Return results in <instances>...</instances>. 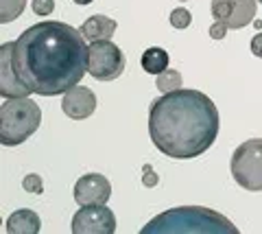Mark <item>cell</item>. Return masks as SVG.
Segmentation results:
<instances>
[{"label": "cell", "mask_w": 262, "mask_h": 234, "mask_svg": "<svg viewBox=\"0 0 262 234\" xmlns=\"http://www.w3.org/2000/svg\"><path fill=\"white\" fill-rule=\"evenodd\" d=\"M116 217L107 208L101 206H81V210L72 217V234H114Z\"/></svg>", "instance_id": "7"}, {"label": "cell", "mask_w": 262, "mask_h": 234, "mask_svg": "<svg viewBox=\"0 0 262 234\" xmlns=\"http://www.w3.org/2000/svg\"><path fill=\"white\" fill-rule=\"evenodd\" d=\"M31 92L33 90L22 81L13 66V42L3 44L0 46V94L5 99H20Z\"/></svg>", "instance_id": "9"}, {"label": "cell", "mask_w": 262, "mask_h": 234, "mask_svg": "<svg viewBox=\"0 0 262 234\" xmlns=\"http://www.w3.org/2000/svg\"><path fill=\"white\" fill-rule=\"evenodd\" d=\"M27 0H0V24L15 20L24 11Z\"/></svg>", "instance_id": "16"}, {"label": "cell", "mask_w": 262, "mask_h": 234, "mask_svg": "<svg viewBox=\"0 0 262 234\" xmlns=\"http://www.w3.org/2000/svg\"><path fill=\"white\" fill-rule=\"evenodd\" d=\"M22 188L27 193H33V195H39L44 190V184H42V177L37 173H29L27 177L22 180Z\"/></svg>", "instance_id": "18"}, {"label": "cell", "mask_w": 262, "mask_h": 234, "mask_svg": "<svg viewBox=\"0 0 262 234\" xmlns=\"http://www.w3.org/2000/svg\"><path fill=\"white\" fill-rule=\"evenodd\" d=\"M182 3H186V0H182Z\"/></svg>", "instance_id": "24"}, {"label": "cell", "mask_w": 262, "mask_h": 234, "mask_svg": "<svg viewBox=\"0 0 262 234\" xmlns=\"http://www.w3.org/2000/svg\"><path fill=\"white\" fill-rule=\"evenodd\" d=\"M258 0H212L210 9L214 20L227 24V29H243L256 15Z\"/></svg>", "instance_id": "8"}, {"label": "cell", "mask_w": 262, "mask_h": 234, "mask_svg": "<svg viewBox=\"0 0 262 234\" xmlns=\"http://www.w3.org/2000/svg\"><path fill=\"white\" fill-rule=\"evenodd\" d=\"M140 63H142V68L149 72V75L158 77L168 68V53L164 51V48H160V46H151V48H146L144 51Z\"/></svg>", "instance_id": "14"}, {"label": "cell", "mask_w": 262, "mask_h": 234, "mask_svg": "<svg viewBox=\"0 0 262 234\" xmlns=\"http://www.w3.org/2000/svg\"><path fill=\"white\" fill-rule=\"evenodd\" d=\"M260 3H262V0H260Z\"/></svg>", "instance_id": "25"}, {"label": "cell", "mask_w": 262, "mask_h": 234, "mask_svg": "<svg viewBox=\"0 0 262 234\" xmlns=\"http://www.w3.org/2000/svg\"><path fill=\"white\" fill-rule=\"evenodd\" d=\"M112 197V184L101 173H88L75 184V201L79 206H101Z\"/></svg>", "instance_id": "10"}, {"label": "cell", "mask_w": 262, "mask_h": 234, "mask_svg": "<svg viewBox=\"0 0 262 234\" xmlns=\"http://www.w3.org/2000/svg\"><path fill=\"white\" fill-rule=\"evenodd\" d=\"M39 228H42L39 215L35 210H29V208H20L7 219V232L9 234H37Z\"/></svg>", "instance_id": "13"}, {"label": "cell", "mask_w": 262, "mask_h": 234, "mask_svg": "<svg viewBox=\"0 0 262 234\" xmlns=\"http://www.w3.org/2000/svg\"><path fill=\"white\" fill-rule=\"evenodd\" d=\"M81 35L85 37V42H98V39H110L116 31V22L107 15H92L81 24Z\"/></svg>", "instance_id": "12"}, {"label": "cell", "mask_w": 262, "mask_h": 234, "mask_svg": "<svg viewBox=\"0 0 262 234\" xmlns=\"http://www.w3.org/2000/svg\"><path fill=\"white\" fill-rule=\"evenodd\" d=\"M90 46L66 22H39L13 42V66L39 96L66 94L88 72Z\"/></svg>", "instance_id": "1"}, {"label": "cell", "mask_w": 262, "mask_h": 234, "mask_svg": "<svg viewBox=\"0 0 262 234\" xmlns=\"http://www.w3.org/2000/svg\"><path fill=\"white\" fill-rule=\"evenodd\" d=\"M236 234L238 228L216 210L203 206H179L153 217L142 234Z\"/></svg>", "instance_id": "3"}, {"label": "cell", "mask_w": 262, "mask_h": 234, "mask_svg": "<svg viewBox=\"0 0 262 234\" xmlns=\"http://www.w3.org/2000/svg\"><path fill=\"white\" fill-rule=\"evenodd\" d=\"M184 83V77L179 75V72L175 68H166L162 72V75L155 77V86H158V90L162 94H166V92H173V90H179Z\"/></svg>", "instance_id": "15"}, {"label": "cell", "mask_w": 262, "mask_h": 234, "mask_svg": "<svg viewBox=\"0 0 262 234\" xmlns=\"http://www.w3.org/2000/svg\"><path fill=\"white\" fill-rule=\"evenodd\" d=\"M190 22H192V15L188 9H184V7L170 11V24H173L175 29H186V27H190Z\"/></svg>", "instance_id": "17"}, {"label": "cell", "mask_w": 262, "mask_h": 234, "mask_svg": "<svg viewBox=\"0 0 262 234\" xmlns=\"http://www.w3.org/2000/svg\"><path fill=\"white\" fill-rule=\"evenodd\" d=\"M251 53L256 55V57H262V33L253 35V39H251Z\"/></svg>", "instance_id": "22"}, {"label": "cell", "mask_w": 262, "mask_h": 234, "mask_svg": "<svg viewBox=\"0 0 262 234\" xmlns=\"http://www.w3.org/2000/svg\"><path fill=\"white\" fill-rule=\"evenodd\" d=\"M232 177L245 190H262V138L245 140L232 156Z\"/></svg>", "instance_id": "5"}, {"label": "cell", "mask_w": 262, "mask_h": 234, "mask_svg": "<svg viewBox=\"0 0 262 234\" xmlns=\"http://www.w3.org/2000/svg\"><path fill=\"white\" fill-rule=\"evenodd\" d=\"M33 13L35 15H48V13H53L55 9V3L53 0H33Z\"/></svg>", "instance_id": "20"}, {"label": "cell", "mask_w": 262, "mask_h": 234, "mask_svg": "<svg viewBox=\"0 0 262 234\" xmlns=\"http://www.w3.org/2000/svg\"><path fill=\"white\" fill-rule=\"evenodd\" d=\"M72 3H77V5H81V7H85V5L92 3V0H72Z\"/></svg>", "instance_id": "23"}, {"label": "cell", "mask_w": 262, "mask_h": 234, "mask_svg": "<svg viewBox=\"0 0 262 234\" xmlns=\"http://www.w3.org/2000/svg\"><path fill=\"white\" fill-rule=\"evenodd\" d=\"M39 123L42 110L33 99H7L0 108V142L5 147H18L37 132Z\"/></svg>", "instance_id": "4"}, {"label": "cell", "mask_w": 262, "mask_h": 234, "mask_svg": "<svg viewBox=\"0 0 262 234\" xmlns=\"http://www.w3.org/2000/svg\"><path fill=\"white\" fill-rule=\"evenodd\" d=\"M158 182H160V177H158V173L153 171V166L144 164L142 166V184L146 188H153V186H158Z\"/></svg>", "instance_id": "19"}, {"label": "cell", "mask_w": 262, "mask_h": 234, "mask_svg": "<svg viewBox=\"0 0 262 234\" xmlns=\"http://www.w3.org/2000/svg\"><path fill=\"white\" fill-rule=\"evenodd\" d=\"M125 53L110 42V39H98L90 42V57H88V72L96 81H114L125 70Z\"/></svg>", "instance_id": "6"}, {"label": "cell", "mask_w": 262, "mask_h": 234, "mask_svg": "<svg viewBox=\"0 0 262 234\" xmlns=\"http://www.w3.org/2000/svg\"><path fill=\"white\" fill-rule=\"evenodd\" d=\"M149 136L164 156L190 160L206 153L219 136V110L199 90H173L149 108Z\"/></svg>", "instance_id": "2"}, {"label": "cell", "mask_w": 262, "mask_h": 234, "mask_svg": "<svg viewBox=\"0 0 262 234\" xmlns=\"http://www.w3.org/2000/svg\"><path fill=\"white\" fill-rule=\"evenodd\" d=\"M61 110L63 114L72 120H83L90 118L96 110V96L94 92L85 86H75L63 94L61 99Z\"/></svg>", "instance_id": "11"}, {"label": "cell", "mask_w": 262, "mask_h": 234, "mask_svg": "<svg viewBox=\"0 0 262 234\" xmlns=\"http://www.w3.org/2000/svg\"><path fill=\"white\" fill-rule=\"evenodd\" d=\"M227 24H223V22H214V24H210V37L212 39H223L225 35H227Z\"/></svg>", "instance_id": "21"}]
</instances>
